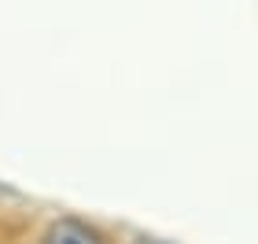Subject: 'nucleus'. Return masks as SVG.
Segmentation results:
<instances>
[{
	"label": "nucleus",
	"instance_id": "2",
	"mask_svg": "<svg viewBox=\"0 0 258 244\" xmlns=\"http://www.w3.org/2000/svg\"><path fill=\"white\" fill-rule=\"evenodd\" d=\"M133 244H159V240H148V237H140V240H133Z\"/></svg>",
	"mask_w": 258,
	"mask_h": 244
},
{
	"label": "nucleus",
	"instance_id": "1",
	"mask_svg": "<svg viewBox=\"0 0 258 244\" xmlns=\"http://www.w3.org/2000/svg\"><path fill=\"white\" fill-rule=\"evenodd\" d=\"M41 244H103V240L92 226L78 222V218H59V222L48 226V233H44Z\"/></svg>",
	"mask_w": 258,
	"mask_h": 244
}]
</instances>
